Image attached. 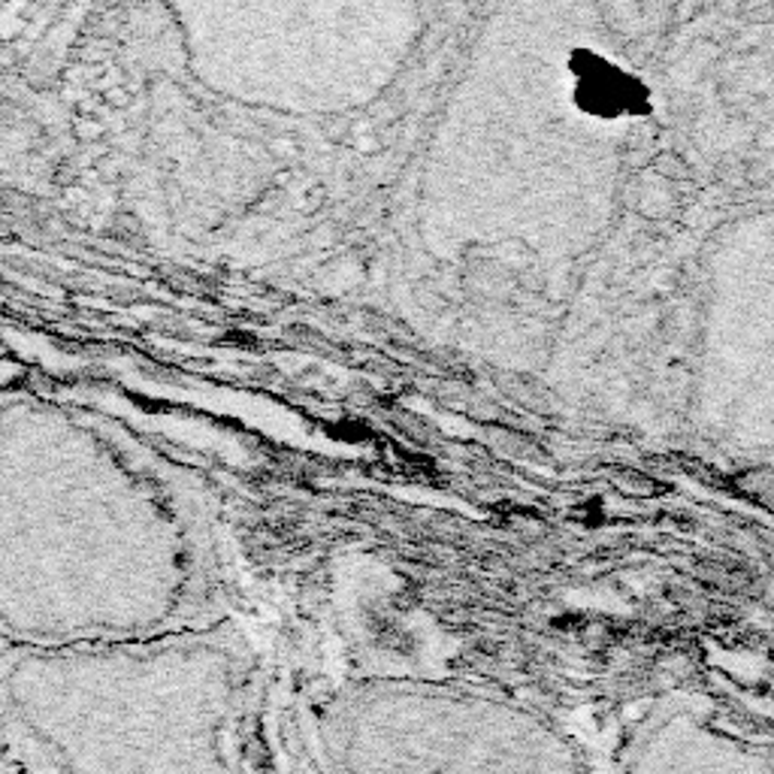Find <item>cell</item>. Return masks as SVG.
Instances as JSON below:
<instances>
[{"label": "cell", "mask_w": 774, "mask_h": 774, "mask_svg": "<svg viewBox=\"0 0 774 774\" xmlns=\"http://www.w3.org/2000/svg\"><path fill=\"white\" fill-rule=\"evenodd\" d=\"M581 741L591 774H774V714L708 690L620 702Z\"/></svg>", "instance_id": "5b68a950"}, {"label": "cell", "mask_w": 774, "mask_h": 774, "mask_svg": "<svg viewBox=\"0 0 774 774\" xmlns=\"http://www.w3.org/2000/svg\"><path fill=\"white\" fill-rule=\"evenodd\" d=\"M206 490L116 420L0 394V642L92 647L218 623Z\"/></svg>", "instance_id": "6da1fadb"}, {"label": "cell", "mask_w": 774, "mask_h": 774, "mask_svg": "<svg viewBox=\"0 0 774 774\" xmlns=\"http://www.w3.org/2000/svg\"><path fill=\"white\" fill-rule=\"evenodd\" d=\"M184 61L237 104L324 116L372 104L418 40L406 3H182Z\"/></svg>", "instance_id": "3957f363"}, {"label": "cell", "mask_w": 774, "mask_h": 774, "mask_svg": "<svg viewBox=\"0 0 774 774\" xmlns=\"http://www.w3.org/2000/svg\"><path fill=\"white\" fill-rule=\"evenodd\" d=\"M651 170H654V176L659 179V182L666 184H678V182H687V179H693V167H690L687 158L678 155L675 148H663V152H656L654 158H651Z\"/></svg>", "instance_id": "8992f818"}, {"label": "cell", "mask_w": 774, "mask_h": 774, "mask_svg": "<svg viewBox=\"0 0 774 774\" xmlns=\"http://www.w3.org/2000/svg\"><path fill=\"white\" fill-rule=\"evenodd\" d=\"M328 774H591L581 735L505 695L367 678L321 717Z\"/></svg>", "instance_id": "277c9868"}, {"label": "cell", "mask_w": 774, "mask_h": 774, "mask_svg": "<svg viewBox=\"0 0 774 774\" xmlns=\"http://www.w3.org/2000/svg\"><path fill=\"white\" fill-rule=\"evenodd\" d=\"M3 651H7V644H3V642H0V654H3Z\"/></svg>", "instance_id": "9c48e42d"}, {"label": "cell", "mask_w": 774, "mask_h": 774, "mask_svg": "<svg viewBox=\"0 0 774 774\" xmlns=\"http://www.w3.org/2000/svg\"><path fill=\"white\" fill-rule=\"evenodd\" d=\"M611 481H615V487L620 490V493H627V497L632 499H651L659 493V487H656L654 478L639 473V469H623V473H617Z\"/></svg>", "instance_id": "52a82bcc"}, {"label": "cell", "mask_w": 774, "mask_h": 774, "mask_svg": "<svg viewBox=\"0 0 774 774\" xmlns=\"http://www.w3.org/2000/svg\"><path fill=\"white\" fill-rule=\"evenodd\" d=\"M254 654L230 620L0 654V753L22 774H251Z\"/></svg>", "instance_id": "7a4b0ae2"}, {"label": "cell", "mask_w": 774, "mask_h": 774, "mask_svg": "<svg viewBox=\"0 0 774 774\" xmlns=\"http://www.w3.org/2000/svg\"><path fill=\"white\" fill-rule=\"evenodd\" d=\"M0 774H22V772H19L13 762H10L7 757H3V753H0Z\"/></svg>", "instance_id": "ba28073f"}]
</instances>
